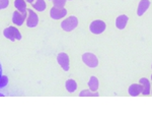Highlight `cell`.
<instances>
[{
	"mask_svg": "<svg viewBox=\"0 0 152 117\" xmlns=\"http://www.w3.org/2000/svg\"><path fill=\"white\" fill-rule=\"evenodd\" d=\"M2 35L6 40L10 41V42H16V41H20L23 39L20 31L18 29L16 26H8L2 31Z\"/></svg>",
	"mask_w": 152,
	"mask_h": 117,
	"instance_id": "1",
	"label": "cell"
},
{
	"mask_svg": "<svg viewBox=\"0 0 152 117\" xmlns=\"http://www.w3.org/2000/svg\"><path fill=\"white\" fill-rule=\"evenodd\" d=\"M79 25V19L76 15H69L67 18H64L60 24V28L66 33H70L77 29Z\"/></svg>",
	"mask_w": 152,
	"mask_h": 117,
	"instance_id": "2",
	"label": "cell"
},
{
	"mask_svg": "<svg viewBox=\"0 0 152 117\" xmlns=\"http://www.w3.org/2000/svg\"><path fill=\"white\" fill-rule=\"evenodd\" d=\"M81 60L89 68H96L99 65V57L92 52H84L81 56Z\"/></svg>",
	"mask_w": 152,
	"mask_h": 117,
	"instance_id": "3",
	"label": "cell"
},
{
	"mask_svg": "<svg viewBox=\"0 0 152 117\" xmlns=\"http://www.w3.org/2000/svg\"><path fill=\"white\" fill-rule=\"evenodd\" d=\"M89 32L94 35H100L107 30V24L102 19H94L89 24Z\"/></svg>",
	"mask_w": 152,
	"mask_h": 117,
	"instance_id": "4",
	"label": "cell"
},
{
	"mask_svg": "<svg viewBox=\"0 0 152 117\" xmlns=\"http://www.w3.org/2000/svg\"><path fill=\"white\" fill-rule=\"evenodd\" d=\"M40 23V18L37 13L36 10H34L33 8H28V15L26 18V26L28 29H35L39 26Z\"/></svg>",
	"mask_w": 152,
	"mask_h": 117,
	"instance_id": "5",
	"label": "cell"
},
{
	"mask_svg": "<svg viewBox=\"0 0 152 117\" xmlns=\"http://www.w3.org/2000/svg\"><path fill=\"white\" fill-rule=\"evenodd\" d=\"M67 9L66 7H57V6H52L49 10V15L50 18L54 19V21H60L67 16Z\"/></svg>",
	"mask_w": 152,
	"mask_h": 117,
	"instance_id": "6",
	"label": "cell"
},
{
	"mask_svg": "<svg viewBox=\"0 0 152 117\" xmlns=\"http://www.w3.org/2000/svg\"><path fill=\"white\" fill-rule=\"evenodd\" d=\"M57 63L58 65L62 68L63 71L68 72L70 70V58L69 55L67 54L66 52H60L57 54Z\"/></svg>",
	"mask_w": 152,
	"mask_h": 117,
	"instance_id": "7",
	"label": "cell"
},
{
	"mask_svg": "<svg viewBox=\"0 0 152 117\" xmlns=\"http://www.w3.org/2000/svg\"><path fill=\"white\" fill-rule=\"evenodd\" d=\"M28 15V11L26 13H20L18 10H14L11 14V21L14 26H23V24L26 23V18Z\"/></svg>",
	"mask_w": 152,
	"mask_h": 117,
	"instance_id": "8",
	"label": "cell"
},
{
	"mask_svg": "<svg viewBox=\"0 0 152 117\" xmlns=\"http://www.w3.org/2000/svg\"><path fill=\"white\" fill-rule=\"evenodd\" d=\"M128 23H129V16L127 14H120V15L117 16L116 21H115V26H116L118 30L123 31L126 29Z\"/></svg>",
	"mask_w": 152,
	"mask_h": 117,
	"instance_id": "9",
	"label": "cell"
},
{
	"mask_svg": "<svg viewBox=\"0 0 152 117\" xmlns=\"http://www.w3.org/2000/svg\"><path fill=\"white\" fill-rule=\"evenodd\" d=\"M151 5L150 0H140L137 6V16H143Z\"/></svg>",
	"mask_w": 152,
	"mask_h": 117,
	"instance_id": "10",
	"label": "cell"
},
{
	"mask_svg": "<svg viewBox=\"0 0 152 117\" xmlns=\"http://www.w3.org/2000/svg\"><path fill=\"white\" fill-rule=\"evenodd\" d=\"M139 84H140L142 87V93H141L142 95H144V96L150 95V93H151L150 80L147 79V77H141L140 80H139Z\"/></svg>",
	"mask_w": 152,
	"mask_h": 117,
	"instance_id": "11",
	"label": "cell"
},
{
	"mask_svg": "<svg viewBox=\"0 0 152 117\" xmlns=\"http://www.w3.org/2000/svg\"><path fill=\"white\" fill-rule=\"evenodd\" d=\"M78 89V84L74 79H68L65 82V90L69 94H74Z\"/></svg>",
	"mask_w": 152,
	"mask_h": 117,
	"instance_id": "12",
	"label": "cell"
},
{
	"mask_svg": "<svg viewBox=\"0 0 152 117\" xmlns=\"http://www.w3.org/2000/svg\"><path fill=\"white\" fill-rule=\"evenodd\" d=\"M31 5H33V9L37 13H44L48 6L46 0H35Z\"/></svg>",
	"mask_w": 152,
	"mask_h": 117,
	"instance_id": "13",
	"label": "cell"
},
{
	"mask_svg": "<svg viewBox=\"0 0 152 117\" xmlns=\"http://www.w3.org/2000/svg\"><path fill=\"white\" fill-rule=\"evenodd\" d=\"M87 87L90 91L97 92L99 91V79H97L95 75L90 77L89 79H88V82H87Z\"/></svg>",
	"mask_w": 152,
	"mask_h": 117,
	"instance_id": "14",
	"label": "cell"
},
{
	"mask_svg": "<svg viewBox=\"0 0 152 117\" xmlns=\"http://www.w3.org/2000/svg\"><path fill=\"white\" fill-rule=\"evenodd\" d=\"M128 93L130 96L132 97H137L142 93V87L141 85L139 84H132L130 85V87L128 88Z\"/></svg>",
	"mask_w": 152,
	"mask_h": 117,
	"instance_id": "15",
	"label": "cell"
},
{
	"mask_svg": "<svg viewBox=\"0 0 152 117\" xmlns=\"http://www.w3.org/2000/svg\"><path fill=\"white\" fill-rule=\"evenodd\" d=\"M13 6L16 10L20 11V13H26L28 11V3L26 0H14Z\"/></svg>",
	"mask_w": 152,
	"mask_h": 117,
	"instance_id": "16",
	"label": "cell"
},
{
	"mask_svg": "<svg viewBox=\"0 0 152 117\" xmlns=\"http://www.w3.org/2000/svg\"><path fill=\"white\" fill-rule=\"evenodd\" d=\"M78 96L79 97H99V92H92V91H90L89 89H86V90L80 91Z\"/></svg>",
	"mask_w": 152,
	"mask_h": 117,
	"instance_id": "17",
	"label": "cell"
},
{
	"mask_svg": "<svg viewBox=\"0 0 152 117\" xmlns=\"http://www.w3.org/2000/svg\"><path fill=\"white\" fill-rule=\"evenodd\" d=\"M9 82V79H8V77L5 74H2V77H0V90L4 89V88L7 87Z\"/></svg>",
	"mask_w": 152,
	"mask_h": 117,
	"instance_id": "18",
	"label": "cell"
},
{
	"mask_svg": "<svg viewBox=\"0 0 152 117\" xmlns=\"http://www.w3.org/2000/svg\"><path fill=\"white\" fill-rule=\"evenodd\" d=\"M53 6L57 7H65L66 3H67V0H52Z\"/></svg>",
	"mask_w": 152,
	"mask_h": 117,
	"instance_id": "19",
	"label": "cell"
},
{
	"mask_svg": "<svg viewBox=\"0 0 152 117\" xmlns=\"http://www.w3.org/2000/svg\"><path fill=\"white\" fill-rule=\"evenodd\" d=\"M9 5H10L9 0H0V10H4V9L8 8Z\"/></svg>",
	"mask_w": 152,
	"mask_h": 117,
	"instance_id": "20",
	"label": "cell"
},
{
	"mask_svg": "<svg viewBox=\"0 0 152 117\" xmlns=\"http://www.w3.org/2000/svg\"><path fill=\"white\" fill-rule=\"evenodd\" d=\"M2 71H3V70H2V64H1V62H0V77H1L2 74H2Z\"/></svg>",
	"mask_w": 152,
	"mask_h": 117,
	"instance_id": "21",
	"label": "cell"
},
{
	"mask_svg": "<svg viewBox=\"0 0 152 117\" xmlns=\"http://www.w3.org/2000/svg\"><path fill=\"white\" fill-rule=\"evenodd\" d=\"M26 3L28 4H33V2L35 1V0H26Z\"/></svg>",
	"mask_w": 152,
	"mask_h": 117,
	"instance_id": "22",
	"label": "cell"
},
{
	"mask_svg": "<svg viewBox=\"0 0 152 117\" xmlns=\"http://www.w3.org/2000/svg\"><path fill=\"white\" fill-rule=\"evenodd\" d=\"M67 1H72V0H67Z\"/></svg>",
	"mask_w": 152,
	"mask_h": 117,
	"instance_id": "23",
	"label": "cell"
},
{
	"mask_svg": "<svg viewBox=\"0 0 152 117\" xmlns=\"http://www.w3.org/2000/svg\"><path fill=\"white\" fill-rule=\"evenodd\" d=\"M151 80H152V74H151Z\"/></svg>",
	"mask_w": 152,
	"mask_h": 117,
	"instance_id": "24",
	"label": "cell"
},
{
	"mask_svg": "<svg viewBox=\"0 0 152 117\" xmlns=\"http://www.w3.org/2000/svg\"><path fill=\"white\" fill-rule=\"evenodd\" d=\"M151 93H152V87H151Z\"/></svg>",
	"mask_w": 152,
	"mask_h": 117,
	"instance_id": "25",
	"label": "cell"
},
{
	"mask_svg": "<svg viewBox=\"0 0 152 117\" xmlns=\"http://www.w3.org/2000/svg\"><path fill=\"white\" fill-rule=\"evenodd\" d=\"M49 1H52V0H49Z\"/></svg>",
	"mask_w": 152,
	"mask_h": 117,
	"instance_id": "26",
	"label": "cell"
},
{
	"mask_svg": "<svg viewBox=\"0 0 152 117\" xmlns=\"http://www.w3.org/2000/svg\"><path fill=\"white\" fill-rule=\"evenodd\" d=\"M151 68H152V65H151Z\"/></svg>",
	"mask_w": 152,
	"mask_h": 117,
	"instance_id": "27",
	"label": "cell"
}]
</instances>
